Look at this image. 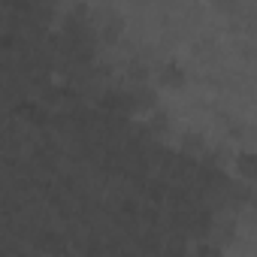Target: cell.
Here are the masks:
<instances>
[{"mask_svg":"<svg viewBox=\"0 0 257 257\" xmlns=\"http://www.w3.org/2000/svg\"><path fill=\"white\" fill-rule=\"evenodd\" d=\"M236 173L242 179H257V155L254 152H242L236 158Z\"/></svg>","mask_w":257,"mask_h":257,"instance_id":"6da1fadb","label":"cell"},{"mask_svg":"<svg viewBox=\"0 0 257 257\" xmlns=\"http://www.w3.org/2000/svg\"><path fill=\"white\" fill-rule=\"evenodd\" d=\"M161 82L170 85V88H182V85H185V73H182V67H179L176 61H170V64L161 70Z\"/></svg>","mask_w":257,"mask_h":257,"instance_id":"7a4b0ae2","label":"cell"}]
</instances>
